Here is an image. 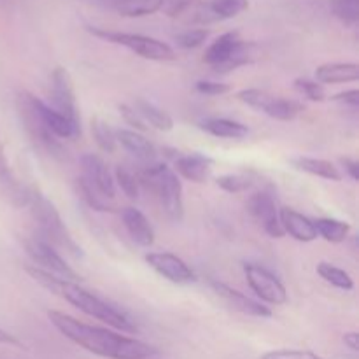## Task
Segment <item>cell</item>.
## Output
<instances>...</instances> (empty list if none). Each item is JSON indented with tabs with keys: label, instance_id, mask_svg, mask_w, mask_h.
Masks as SVG:
<instances>
[{
	"label": "cell",
	"instance_id": "6da1fadb",
	"mask_svg": "<svg viewBox=\"0 0 359 359\" xmlns=\"http://www.w3.org/2000/svg\"><path fill=\"white\" fill-rule=\"evenodd\" d=\"M48 318L51 325L65 339L83 347L91 354L107 359H149L156 356L158 351L153 346L140 340L130 339L121 333L111 332L100 326H91L69 314L58 311H49Z\"/></svg>",
	"mask_w": 359,
	"mask_h": 359
},
{
	"label": "cell",
	"instance_id": "7a4b0ae2",
	"mask_svg": "<svg viewBox=\"0 0 359 359\" xmlns=\"http://www.w3.org/2000/svg\"><path fill=\"white\" fill-rule=\"evenodd\" d=\"M27 207L30 209L32 217L39 226V237L49 242L55 249L69 252L74 258H83V249L70 235L69 228L63 223L55 203L37 186H28Z\"/></svg>",
	"mask_w": 359,
	"mask_h": 359
},
{
	"label": "cell",
	"instance_id": "3957f363",
	"mask_svg": "<svg viewBox=\"0 0 359 359\" xmlns=\"http://www.w3.org/2000/svg\"><path fill=\"white\" fill-rule=\"evenodd\" d=\"M16 112L18 118H20L21 126L27 132L28 139L32 140V144L35 146V149L42 151L48 156L63 158L65 149H63L62 142L56 139L51 133V130L48 128L44 121V116H42V100L37 98L35 95H32L30 91L21 90L16 93Z\"/></svg>",
	"mask_w": 359,
	"mask_h": 359
},
{
	"label": "cell",
	"instance_id": "277c9868",
	"mask_svg": "<svg viewBox=\"0 0 359 359\" xmlns=\"http://www.w3.org/2000/svg\"><path fill=\"white\" fill-rule=\"evenodd\" d=\"M56 294H60L63 300H67L70 305L79 309V311L84 312L86 316L105 323V325L111 326V328H116L119 330V332L125 333L137 332V326L133 325V321L125 314V312H121L119 309H116L114 305L104 302L102 298H98L97 294L86 291L77 283L62 280Z\"/></svg>",
	"mask_w": 359,
	"mask_h": 359
},
{
	"label": "cell",
	"instance_id": "5b68a950",
	"mask_svg": "<svg viewBox=\"0 0 359 359\" xmlns=\"http://www.w3.org/2000/svg\"><path fill=\"white\" fill-rule=\"evenodd\" d=\"M139 182L146 184L160 200V205L168 219L179 221L184 217L182 182L179 175L165 163H151L140 175Z\"/></svg>",
	"mask_w": 359,
	"mask_h": 359
},
{
	"label": "cell",
	"instance_id": "8992f818",
	"mask_svg": "<svg viewBox=\"0 0 359 359\" xmlns=\"http://www.w3.org/2000/svg\"><path fill=\"white\" fill-rule=\"evenodd\" d=\"M88 32L95 37H100L104 41L112 42V44L125 46L132 53L139 55L140 58L153 60V62H172L177 58L174 49L165 42L158 41V39L147 37V35L140 34H126V32H114V30H104V28L88 27Z\"/></svg>",
	"mask_w": 359,
	"mask_h": 359
},
{
	"label": "cell",
	"instance_id": "52a82bcc",
	"mask_svg": "<svg viewBox=\"0 0 359 359\" xmlns=\"http://www.w3.org/2000/svg\"><path fill=\"white\" fill-rule=\"evenodd\" d=\"M238 100L244 102L249 107L256 109L258 112L270 116L279 121H293L298 114L305 111V105L291 98L276 97L259 88H248V90L238 91Z\"/></svg>",
	"mask_w": 359,
	"mask_h": 359
},
{
	"label": "cell",
	"instance_id": "ba28073f",
	"mask_svg": "<svg viewBox=\"0 0 359 359\" xmlns=\"http://www.w3.org/2000/svg\"><path fill=\"white\" fill-rule=\"evenodd\" d=\"M25 251H27V255L30 256L37 269L53 273V276L60 277L63 280H69V283H79L81 280L79 273L70 269V265L62 258L58 249L53 248L49 242H46L39 235L25 241Z\"/></svg>",
	"mask_w": 359,
	"mask_h": 359
},
{
	"label": "cell",
	"instance_id": "9c48e42d",
	"mask_svg": "<svg viewBox=\"0 0 359 359\" xmlns=\"http://www.w3.org/2000/svg\"><path fill=\"white\" fill-rule=\"evenodd\" d=\"M49 97H51V104H48L49 107L55 109L58 114H62L63 118L72 121L74 125L81 126L72 76H70L69 70L63 69V67H56V69L53 70Z\"/></svg>",
	"mask_w": 359,
	"mask_h": 359
},
{
	"label": "cell",
	"instance_id": "30bf717a",
	"mask_svg": "<svg viewBox=\"0 0 359 359\" xmlns=\"http://www.w3.org/2000/svg\"><path fill=\"white\" fill-rule=\"evenodd\" d=\"M244 273L249 287L269 305H284L287 302V291L284 284L265 266L255 263H244Z\"/></svg>",
	"mask_w": 359,
	"mask_h": 359
},
{
	"label": "cell",
	"instance_id": "8fae6325",
	"mask_svg": "<svg viewBox=\"0 0 359 359\" xmlns=\"http://www.w3.org/2000/svg\"><path fill=\"white\" fill-rule=\"evenodd\" d=\"M245 209H248V212L251 214L252 219H256L259 224H262L263 231H265L269 237L280 238L286 235L284 233L283 226H280L276 195H273L270 189H262V191L249 196Z\"/></svg>",
	"mask_w": 359,
	"mask_h": 359
},
{
	"label": "cell",
	"instance_id": "7c38bea8",
	"mask_svg": "<svg viewBox=\"0 0 359 359\" xmlns=\"http://www.w3.org/2000/svg\"><path fill=\"white\" fill-rule=\"evenodd\" d=\"M146 263L163 279L179 286H186L196 280L195 272L189 269L188 263L172 252H147Z\"/></svg>",
	"mask_w": 359,
	"mask_h": 359
},
{
	"label": "cell",
	"instance_id": "4fadbf2b",
	"mask_svg": "<svg viewBox=\"0 0 359 359\" xmlns=\"http://www.w3.org/2000/svg\"><path fill=\"white\" fill-rule=\"evenodd\" d=\"M81 168L83 175L81 177L104 198L112 200L116 196V184L112 172L109 170L105 161L93 153H86L81 156Z\"/></svg>",
	"mask_w": 359,
	"mask_h": 359
},
{
	"label": "cell",
	"instance_id": "5bb4252c",
	"mask_svg": "<svg viewBox=\"0 0 359 359\" xmlns=\"http://www.w3.org/2000/svg\"><path fill=\"white\" fill-rule=\"evenodd\" d=\"M210 286H212L214 293H216L217 297L223 298V300L226 302L228 307H231L233 311L245 316H251V318H272V311H270L269 307H265V305L259 304V302L252 300V298L245 297L244 293L233 290V287L228 286V284L219 283V280H210Z\"/></svg>",
	"mask_w": 359,
	"mask_h": 359
},
{
	"label": "cell",
	"instance_id": "9a60e30c",
	"mask_svg": "<svg viewBox=\"0 0 359 359\" xmlns=\"http://www.w3.org/2000/svg\"><path fill=\"white\" fill-rule=\"evenodd\" d=\"M212 168L214 160L203 153L181 154V156L175 158L174 163L175 174L184 177L186 181L196 182V184L205 182L210 177V174H212Z\"/></svg>",
	"mask_w": 359,
	"mask_h": 359
},
{
	"label": "cell",
	"instance_id": "2e32d148",
	"mask_svg": "<svg viewBox=\"0 0 359 359\" xmlns=\"http://www.w3.org/2000/svg\"><path fill=\"white\" fill-rule=\"evenodd\" d=\"M0 189L14 207H27L28 188L21 184L20 179L11 168L9 158L6 153V144H0Z\"/></svg>",
	"mask_w": 359,
	"mask_h": 359
},
{
	"label": "cell",
	"instance_id": "e0dca14e",
	"mask_svg": "<svg viewBox=\"0 0 359 359\" xmlns=\"http://www.w3.org/2000/svg\"><path fill=\"white\" fill-rule=\"evenodd\" d=\"M121 214V221L125 224L126 231H128L130 238L135 242L140 248H151L154 244V230L151 226L149 219L140 212L135 207H125L119 210Z\"/></svg>",
	"mask_w": 359,
	"mask_h": 359
},
{
	"label": "cell",
	"instance_id": "ac0fdd59",
	"mask_svg": "<svg viewBox=\"0 0 359 359\" xmlns=\"http://www.w3.org/2000/svg\"><path fill=\"white\" fill-rule=\"evenodd\" d=\"M279 221L284 233L293 237L294 241L312 242L318 238V233H316V228H314V221L309 219V217L304 216V214L297 212L294 209H290V207H280Z\"/></svg>",
	"mask_w": 359,
	"mask_h": 359
},
{
	"label": "cell",
	"instance_id": "d6986e66",
	"mask_svg": "<svg viewBox=\"0 0 359 359\" xmlns=\"http://www.w3.org/2000/svg\"><path fill=\"white\" fill-rule=\"evenodd\" d=\"M116 142L139 161L151 165L156 160L158 153L154 144L135 130H116Z\"/></svg>",
	"mask_w": 359,
	"mask_h": 359
},
{
	"label": "cell",
	"instance_id": "ffe728a7",
	"mask_svg": "<svg viewBox=\"0 0 359 359\" xmlns=\"http://www.w3.org/2000/svg\"><path fill=\"white\" fill-rule=\"evenodd\" d=\"M242 41H244V39L241 37V34H238L237 30L226 32V34L219 35V37L207 48L205 55H203V62H205L207 65L212 67V69H216L221 63L226 62L228 56L235 51V48H237Z\"/></svg>",
	"mask_w": 359,
	"mask_h": 359
},
{
	"label": "cell",
	"instance_id": "44dd1931",
	"mask_svg": "<svg viewBox=\"0 0 359 359\" xmlns=\"http://www.w3.org/2000/svg\"><path fill=\"white\" fill-rule=\"evenodd\" d=\"M359 79L358 63H325L316 70V81L321 84L354 83Z\"/></svg>",
	"mask_w": 359,
	"mask_h": 359
},
{
	"label": "cell",
	"instance_id": "7402d4cb",
	"mask_svg": "<svg viewBox=\"0 0 359 359\" xmlns=\"http://www.w3.org/2000/svg\"><path fill=\"white\" fill-rule=\"evenodd\" d=\"M291 165H293L297 170L316 175V177L326 179V181H333V182L342 181V172L339 170V167H335V165L328 160H321V158L297 156V158H291Z\"/></svg>",
	"mask_w": 359,
	"mask_h": 359
},
{
	"label": "cell",
	"instance_id": "603a6c76",
	"mask_svg": "<svg viewBox=\"0 0 359 359\" xmlns=\"http://www.w3.org/2000/svg\"><path fill=\"white\" fill-rule=\"evenodd\" d=\"M200 128L209 135L217 137V139H244L249 135V128L242 123L233 121L226 118H209L200 121Z\"/></svg>",
	"mask_w": 359,
	"mask_h": 359
},
{
	"label": "cell",
	"instance_id": "cb8c5ba5",
	"mask_svg": "<svg viewBox=\"0 0 359 359\" xmlns=\"http://www.w3.org/2000/svg\"><path fill=\"white\" fill-rule=\"evenodd\" d=\"M133 109L139 112L140 118L146 121V125L153 126V128L160 130V132H170L174 128V119H172V116L167 111L158 107V105H154L153 102L137 98L135 107Z\"/></svg>",
	"mask_w": 359,
	"mask_h": 359
},
{
	"label": "cell",
	"instance_id": "d4e9b609",
	"mask_svg": "<svg viewBox=\"0 0 359 359\" xmlns=\"http://www.w3.org/2000/svg\"><path fill=\"white\" fill-rule=\"evenodd\" d=\"M163 2L165 0H112V7L121 16L140 18L163 9Z\"/></svg>",
	"mask_w": 359,
	"mask_h": 359
},
{
	"label": "cell",
	"instance_id": "484cf974",
	"mask_svg": "<svg viewBox=\"0 0 359 359\" xmlns=\"http://www.w3.org/2000/svg\"><path fill=\"white\" fill-rule=\"evenodd\" d=\"M258 56V46L255 42H245L242 41L241 44L235 48V51L228 56V60L224 63H221L219 67L212 69L217 74H228L231 70H237L238 67H244L248 63H252Z\"/></svg>",
	"mask_w": 359,
	"mask_h": 359
},
{
	"label": "cell",
	"instance_id": "4316f807",
	"mask_svg": "<svg viewBox=\"0 0 359 359\" xmlns=\"http://www.w3.org/2000/svg\"><path fill=\"white\" fill-rule=\"evenodd\" d=\"M314 228L318 237H323L326 242H332V244H340V242H344L351 231L349 223L340 219H333V217H321V219H316Z\"/></svg>",
	"mask_w": 359,
	"mask_h": 359
},
{
	"label": "cell",
	"instance_id": "83f0119b",
	"mask_svg": "<svg viewBox=\"0 0 359 359\" xmlns=\"http://www.w3.org/2000/svg\"><path fill=\"white\" fill-rule=\"evenodd\" d=\"M318 273L325 283L332 284L333 287L342 291H353L354 290V280L349 272H346L340 266L332 265V263L321 262L318 265Z\"/></svg>",
	"mask_w": 359,
	"mask_h": 359
},
{
	"label": "cell",
	"instance_id": "f1b7e54d",
	"mask_svg": "<svg viewBox=\"0 0 359 359\" xmlns=\"http://www.w3.org/2000/svg\"><path fill=\"white\" fill-rule=\"evenodd\" d=\"M212 20H230L249 7V0H210L205 4Z\"/></svg>",
	"mask_w": 359,
	"mask_h": 359
},
{
	"label": "cell",
	"instance_id": "f546056e",
	"mask_svg": "<svg viewBox=\"0 0 359 359\" xmlns=\"http://www.w3.org/2000/svg\"><path fill=\"white\" fill-rule=\"evenodd\" d=\"M91 133H93V139L97 142V146L104 153H114L116 147H118V142H116V130H112L109 126V123H105L98 116H93L91 118Z\"/></svg>",
	"mask_w": 359,
	"mask_h": 359
},
{
	"label": "cell",
	"instance_id": "4dcf8cb0",
	"mask_svg": "<svg viewBox=\"0 0 359 359\" xmlns=\"http://www.w3.org/2000/svg\"><path fill=\"white\" fill-rule=\"evenodd\" d=\"M76 188H77V193H79V196L84 200V203H86L90 209L98 210V212H116V210H118L114 205H111V203H109L107 198H104L102 195H98V193L95 191V189L91 188V186L88 184L83 177L77 179Z\"/></svg>",
	"mask_w": 359,
	"mask_h": 359
},
{
	"label": "cell",
	"instance_id": "1f68e13d",
	"mask_svg": "<svg viewBox=\"0 0 359 359\" xmlns=\"http://www.w3.org/2000/svg\"><path fill=\"white\" fill-rule=\"evenodd\" d=\"M112 177H114V184L118 186V188L121 189L130 200L139 198V191H140L139 177H137L130 168L123 167V165H118V167L114 168Z\"/></svg>",
	"mask_w": 359,
	"mask_h": 359
},
{
	"label": "cell",
	"instance_id": "d6a6232c",
	"mask_svg": "<svg viewBox=\"0 0 359 359\" xmlns=\"http://www.w3.org/2000/svg\"><path fill=\"white\" fill-rule=\"evenodd\" d=\"M332 11L344 25H354L359 21V0H332Z\"/></svg>",
	"mask_w": 359,
	"mask_h": 359
},
{
	"label": "cell",
	"instance_id": "836d02e7",
	"mask_svg": "<svg viewBox=\"0 0 359 359\" xmlns=\"http://www.w3.org/2000/svg\"><path fill=\"white\" fill-rule=\"evenodd\" d=\"M216 184L226 193H244L252 186V179L244 174H224L216 179Z\"/></svg>",
	"mask_w": 359,
	"mask_h": 359
},
{
	"label": "cell",
	"instance_id": "e575fe53",
	"mask_svg": "<svg viewBox=\"0 0 359 359\" xmlns=\"http://www.w3.org/2000/svg\"><path fill=\"white\" fill-rule=\"evenodd\" d=\"M294 90H297L300 95H304V97L311 102L326 100L325 86H323L321 83H318V81L297 79L294 81Z\"/></svg>",
	"mask_w": 359,
	"mask_h": 359
},
{
	"label": "cell",
	"instance_id": "d590c367",
	"mask_svg": "<svg viewBox=\"0 0 359 359\" xmlns=\"http://www.w3.org/2000/svg\"><path fill=\"white\" fill-rule=\"evenodd\" d=\"M209 37V32L205 28H193V30H186L175 37V42L181 46L182 49H195L202 46Z\"/></svg>",
	"mask_w": 359,
	"mask_h": 359
},
{
	"label": "cell",
	"instance_id": "8d00e7d4",
	"mask_svg": "<svg viewBox=\"0 0 359 359\" xmlns=\"http://www.w3.org/2000/svg\"><path fill=\"white\" fill-rule=\"evenodd\" d=\"M262 359H325L307 349H277L265 353Z\"/></svg>",
	"mask_w": 359,
	"mask_h": 359
},
{
	"label": "cell",
	"instance_id": "74e56055",
	"mask_svg": "<svg viewBox=\"0 0 359 359\" xmlns=\"http://www.w3.org/2000/svg\"><path fill=\"white\" fill-rule=\"evenodd\" d=\"M195 90L200 95H207V97H221L231 91V86L226 83H214V81H198L195 84Z\"/></svg>",
	"mask_w": 359,
	"mask_h": 359
},
{
	"label": "cell",
	"instance_id": "f35d334b",
	"mask_svg": "<svg viewBox=\"0 0 359 359\" xmlns=\"http://www.w3.org/2000/svg\"><path fill=\"white\" fill-rule=\"evenodd\" d=\"M119 114H121V118L125 119L126 125L133 126V128L139 130V132H146L147 130L146 121H144V119L140 118L139 112H137L133 107H130V105H126V104L119 105Z\"/></svg>",
	"mask_w": 359,
	"mask_h": 359
},
{
	"label": "cell",
	"instance_id": "ab89813d",
	"mask_svg": "<svg viewBox=\"0 0 359 359\" xmlns=\"http://www.w3.org/2000/svg\"><path fill=\"white\" fill-rule=\"evenodd\" d=\"M193 2L195 0H167V2H163L165 13L170 18H177L184 14L189 7H193Z\"/></svg>",
	"mask_w": 359,
	"mask_h": 359
},
{
	"label": "cell",
	"instance_id": "60d3db41",
	"mask_svg": "<svg viewBox=\"0 0 359 359\" xmlns=\"http://www.w3.org/2000/svg\"><path fill=\"white\" fill-rule=\"evenodd\" d=\"M333 102H340V104L351 105V107H358L359 105V90H347L342 93H337L332 97Z\"/></svg>",
	"mask_w": 359,
	"mask_h": 359
},
{
	"label": "cell",
	"instance_id": "b9f144b4",
	"mask_svg": "<svg viewBox=\"0 0 359 359\" xmlns=\"http://www.w3.org/2000/svg\"><path fill=\"white\" fill-rule=\"evenodd\" d=\"M340 163H342L346 174L349 175L353 181H358L359 179V163L358 161L353 160V158H340Z\"/></svg>",
	"mask_w": 359,
	"mask_h": 359
},
{
	"label": "cell",
	"instance_id": "7bdbcfd3",
	"mask_svg": "<svg viewBox=\"0 0 359 359\" xmlns=\"http://www.w3.org/2000/svg\"><path fill=\"white\" fill-rule=\"evenodd\" d=\"M0 344H2V346H13V347H20V349H23V344H21L16 337L11 335V333H7L6 330L2 328H0Z\"/></svg>",
	"mask_w": 359,
	"mask_h": 359
},
{
	"label": "cell",
	"instance_id": "ee69618b",
	"mask_svg": "<svg viewBox=\"0 0 359 359\" xmlns=\"http://www.w3.org/2000/svg\"><path fill=\"white\" fill-rule=\"evenodd\" d=\"M344 344H346V346L349 347L353 353H358L359 351V335L356 332L346 333V335H344Z\"/></svg>",
	"mask_w": 359,
	"mask_h": 359
}]
</instances>
